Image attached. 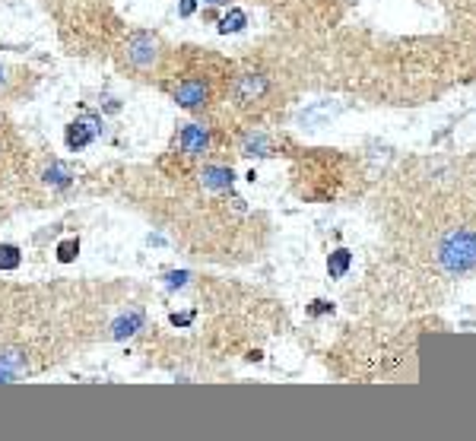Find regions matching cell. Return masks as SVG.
<instances>
[{
	"label": "cell",
	"mask_w": 476,
	"mask_h": 441,
	"mask_svg": "<svg viewBox=\"0 0 476 441\" xmlns=\"http://www.w3.org/2000/svg\"><path fill=\"white\" fill-rule=\"evenodd\" d=\"M438 263L448 273H467L476 270V232L454 229L438 241Z\"/></svg>",
	"instance_id": "cell-1"
},
{
	"label": "cell",
	"mask_w": 476,
	"mask_h": 441,
	"mask_svg": "<svg viewBox=\"0 0 476 441\" xmlns=\"http://www.w3.org/2000/svg\"><path fill=\"white\" fill-rule=\"evenodd\" d=\"M127 64L133 67V70H140V74H147V70H153V67L159 64V58H162V41H159V35L153 32H133L131 39H127Z\"/></svg>",
	"instance_id": "cell-2"
},
{
	"label": "cell",
	"mask_w": 476,
	"mask_h": 441,
	"mask_svg": "<svg viewBox=\"0 0 476 441\" xmlns=\"http://www.w3.org/2000/svg\"><path fill=\"white\" fill-rule=\"evenodd\" d=\"M175 102L181 108H188V111H197V108H204L210 102V83L200 80V76H191L175 89Z\"/></svg>",
	"instance_id": "cell-3"
},
{
	"label": "cell",
	"mask_w": 476,
	"mask_h": 441,
	"mask_svg": "<svg viewBox=\"0 0 476 441\" xmlns=\"http://www.w3.org/2000/svg\"><path fill=\"white\" fill-rule=\"evenodd\" d=\"M178 143H181V153L184 155H204L210 149V131H206L204 124H184Z\"/></svg>",
	"instance_id": "cell-4"
},
{
	"label": "cell",
	"mask_w": 476,
	"mask_h": 441,
	"mask_svg": "<svg viewBox=\"0 0 476 441\" xmlns=\"http://www.w3.org/2000/svg\"><path fill=\"white\" fill-rule=\"evenodd\" d=\"M267 89H270V80L263 74H245V76H238V83H235V96L241 98V102H255V98H261Z\"/></svg>",
	"instance_id": "cell-5"
},
{
	"label": "cell",
	"mask_w": 476,
	"mask_h": 441,
	"mask_svg": "<svg viewBox=\"0 0 476 441\" xmlns=\"http://www.w3.org/2000/svg\"><path fill=\"white\" fill-rule=\"evenodd\" d=\"M143 324H147L143 308H131L127 314H121V318L111 324V340H127V336H133L137 330H143Z\"/></svg>",
	"instance_id": "cell-6"
},
{
	"label": "cell",
	"mask_w": 476,
	"mask_h": 441,
	"mask_svg": "<svg viewBox=\"0 0 476 441\" xmlns=\"http://www.w3.org/2000/svg\"><path fill=\"white\" fill-rule=\"evenodd\" d=\"M340 111H343V105H340V102H318V105L305 108L302 115H299V121L308 124V127H318V124L330 121V118H337Z\"/></svg>",
	"instance_id": "cell-7"
},
{
	"label": "cell",
	"mask_w": 476,
	"mask_h": 441,
	"mask_svg": "<svg viewBox=\"0 0 476 441\" xmlns=\"http://www.w3.org/2000/svg\"><path fill=\"white\" fill-rule=\"evenodd\" d=\"M200 181H204V188H210V191H226V188H232L235 175H232V169H226V165H206L204 172H200Z\"/></svg>",
	"instance_id": "cell-8"
},
{
	"label": "cell",
	"mask_w": 476,
	"mask_h": 441,
	"mask_svg": "<svg viewBox=\"0 0 476 441\" xmlns=\"http://www.w3.org/2000/svg\"><path fill=\"white\" fill-rule=\"evenodd\" d=\"M64 140H67V147L74 149H83V147H89L92 140H96V133L89 131V127H86V124L80 121V118H76L74 124H67V131H64Z\"/></svg>",
	"instance_id": "cell-9"
},
{
	"label": "cell",
	"mask_w": 476,
	"mask_h": 441,
	"mask_svg": "<svg viewBox=\"0 0 476 441\" xmlns=\"http://www.w3.org/2000/svg\"><path fill=\"white\" fill-rule=\"evenodd\" d=\"M41 178H45V184H51V188H70V181H74V169L67 162H51L45 172H41Z\"/></svg>",
	"instance_id": "cell-10"
},
{
	"label": "cell",
	"mask_w": 476,
	"mask_h": 441,
	"mask_svg": "<svg viewBox=\"0 0 476 441\" xmlns=\"http://www.w3.org/2000/svg\"><path fill=\"white\" fill-rule=\"evenodd\" d=\"M25 368V356H19V352H3L0 356V381H17V375Z\"/></svg>",
	"instance_id": "cell-11"
},
{
	"label": "cell",
	"mask_w": 476,
	"mask_h": 441,
	"mask_svg": "<svg viewBox=\"0 0 476 441\" xmlns=\"http://www.w3.org/2000/svg\"><path fill=\"white\" fill-rule=\"evenodd\" d=\"M241 153H245V155H270L273 143L263 137V133H248L245 143H241Z\"/></svg>",
	"instance_id": "cell-12"
},
{
	"label": "cell",
	"mask_w": 476,
	"mask_h": 441,
	"mask_svg": "<svg viewBox=\"0 0 476 441\" xmlns=\"http://www.w3.org/2000/svg\"><path fill=\"white\" fill-rule=\"evenodd\" d=\"M245 25H248V13H245V10H238V7H232L229 13H226V17L219 19V32H222V35L241 32Z\"/></svg>",
	"instance_id": "cell-13"
},
{
	"label": "cell",
	"mask_w": 476,
	"mask_h": 441,
	"mask_svg": "<svg viewBox=\"0 0 476 441\" xmlns=\"http://www.w3.org/2000/svg\"><path fill=\"white\" fill-rule=\"evenodd\" d=\"M349 263H353V254L346 251V248H337V251L330 254V261H327V270H330V277L340 279L349 270Z\"/></svg>",
	"instance_id": "cell-14"
},
{
	"label": "cell",
	"mask_w": 476,
	"mask_h": 441,
	"mask_svg": "<svg viewBox=\"0 0 476 441\" xmlns=\"http://www.w3.org/2000/svg\"><path fill=\"white\" fill-rule=\"evenodd\" d=\"M23 263L17 245H0V270H17Z\"/></svg>",
	"instance_id": "cell-15"
},
{
	"label": "cell",
	"mask_w": 476,
	"mask_h": 441,
	"mask_svg": "<svg viewBox=\"0 0 476 441\" xmlns=\"http://www.w3.org/2000/svg\"><path fill=\"white\" fill-rule=\"evenodd\" d=\"M76 254H80V241H76V238H64V241L58 245V261L61 263L76 261Z\"/></svg>",
	"instance_id": "cell-16"
},
{
	"label": "cell",
	"mask_w": 476,
	"mask_h": 441,
	"mask_svg": "<svg viewBox=\"0 0 476 441\" xmlns=\"http://www.w3.org/2000/svg\"><path fill=\"white\" fill-rule=\"evenodd\" d=\"M80 121L86 124V127H89V131L96 133V137H102V127H105V124H102V118H96V115H83Z\"/></svg>",
	"instance_id": "cell-17"
},
{
	"label": "cell",
	"mask_w": 476,
	"mask_h": 441,
	"mask_svg": "<svg viewBox=\"0 0 476 441\" xmlns=\"http://www.w3.org/2000/svg\"><path fill=\"white\" fill-rule=\"evenodd\" d=\"M188 283V273H169V289H178Z\"/></svg>",
	"instance_id": "cell-18"
},
{
	"label": "cell",
	"mask_w": 476,
	"mask_h": 441,
	"mask_svg": "<svg viewBox=\"0 0 476 441\" xmlns=\"http://www.w3.org/2000/svg\"><path fill=\"white\" fill-rule=\"evenodd\" d=\"M194 10H197V0H181V7H178L181 17H191Z\"/></svg>",
	"instance_id": "cell-19"
},
{
	"label": "cell",
	"mask_w": 476,
	"mask_h": 441,
	"mask_svg": "<svg viewBox=\"0 0 476 441\" xmlns=\"http://www.w3.org/2000/svg\"><path fill=\"white\" fill-rule=\"evenodd\" d=\"M324 311H330V305L324 302V299H318V302H312V314H324Z\"/></svg>",
	"instance_id": "cell-20"
},
{
	"label": "cell",
	"mask_w": 476,
	"mask_h": 441,
	"mask_svg": "<svg viewBox=\"0 0 476 441\" xmlns=\"http://www.w3.org/2000/svg\"><path fill=\"white\" fill-rule=\"evenodd\" d=\"M7 86H10V70H7L3 64H0V92L7 89Z\"/></svg>",
	"instance_id": "cell-21"
},
{
	"label": "cell",
	"mask_w": 476,
	"mask_h": 441,
	"mask_svg": "<svg viewBox=\"0 0 476 441\" xmlns=\"http://www.w3.org/2000/svg\"><path fill=\"white\" fill-rule=\"evenodd\" d=\"M206 3H213V7H222V3H229V0H206Z\"/></svg>",
	"instance_id": "cell-22"
}]
</instances>
